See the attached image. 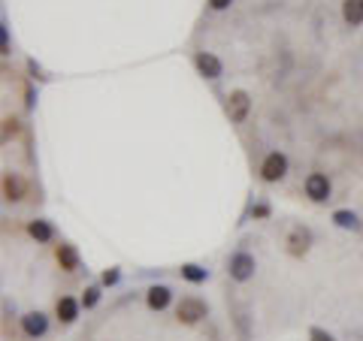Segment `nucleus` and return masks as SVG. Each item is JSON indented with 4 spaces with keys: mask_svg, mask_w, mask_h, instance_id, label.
<instances>
[{
    "mask_svg": "<svg viewBox=\"0 0 363 341\" xmlns=\"http://www.w3.org/2000/svg\"><path fill=\"white\" fill-rule=\"evenodd\" d=\"M206 314H209V305L203 299H197V296H185V299L179 302V308H176L179 323H185V327H194V323H200Z\"/></svg>",
    "mask_w": 363,
    "mask_h": 341,
    "instance_id": "obj_1",
    "label": "nucleus"
},
{
    "mask_svg": "<svg viewBox=\"0 0 363 341\" xmlns=\"http://www.w3.org/2000/svg\"><path fill=\"white\" fill-rule=\"evenodd\" d=\"M287 176V157L282 151H272V154L263 157L261 163V178L263 181H282Z\"/></svg>",
    "mask_w": 363,
    "mask_h": 341,
    "instance_id": "obj_2",
    "label": "nucleus"
},
{
    "mask_svg": "<svg viewBox=\"0 0 363 341\" xmlns=\"http://www.w3.org/2000/svg\"><path fill=\"white\" fill-rule=\"evenodd\" d=\"M227 272H230L233 281H248V278L254 275V257L245 254V251L233 254L230 263H227Z\"/></svg>",
    "mask_w": 363,
    "mask_h": 341,
    "instance_id": "obj_3",
    "label": "nucleus"
},
{
    "mask_svg": "<svg viewBox=\"0 0 363 341\" xmlns=\"http://www.w3.org/2000/svg\"><path fill=\"white\" fill-rule=\"evenodd\" d=\"M248 109H252V97H248L245 91H233V94L227 97V115H230L233 124H242V121L248 118Z\"/></svg>",
    "mask_w": 363,
    "mask_h": 341,
    "instance_id": "obj_4",
    "label": "nucleus"
},
{
    "mask_svg": "<svg viewBox=\"0 0 363 341\" xmlns=\"http://www.w3.org/2000/svg\"><path fill=\"white\" fill-rule=\"evenodd\" d=\"M306 196L312 202L330 200V178L324 176V172H312V176L306 178Z\"/></svg>",
    "mask_w": 363,
    "mask_h": 341,
    "instance_id": "obj_5",
    "label": "nucleus"
},
{
    "mask_svg": "<svg viewBox=\"0 0 363 341\" xmlns=\"http://www.w3.org/2000/svg\"><path fill=\"white\" fill-rule=\"evenodd\" d=\"M194 67L200 70V75H206V79H218V75L224 73L221 60L212 55V51H197V55H194Z\"/></svg>",
    "mask_w": 363,
    "mask_h": 341,
    "instance_id": "obj_6",
    "label": "nucleus"
},
{
    "mask_svg": "<svg viewBox=\"0 0 363 341\" xmlns=\"http://www.w3.org/2000/svg\"><path fill=\"white\" fill-rule=\"evenodd\" d=\"M21 329H25L28 338H40V336H45V329H49V320H45L43 311H30L21 317Z\"/></svg>",
    "mask_w": 363,
    "mask_h": 341,
    "instance_id": "obj_7",
    "label": "nucleus"
},
{
    "mask_svg": "<svg viewBox=\"0 0 363 341\" xmlns=\"http://www.w3.org/2000/svg\"><path fill=\"white\" fill-rule=\"evenodd\" d=\"M309 242H312L309 230H302V226H294L291 236H287V251H291L294 257H302V254L309 251Z\"/></svg>",
    "mask_w": 363,
    "mask_h": 341,
    "instance_id": "obj_8",
    "label": "nucleus"
},
{
    "mask_svg": "<svg viewBox=\"0 0 363 341\" xmlns=\"http://www.w3.org/2000/svg\"><path fill=\"white\" fill-rule=\"evenodd\" d=\"M170 299H173V293H170V287H164V284H155L148 290V296H146L151 311H164V308L170 305Z\"/></svg>",
    "mask_w": 363,
    "mask_h": 341,
    "instance_id": "obj_9",
    "label": "nucleus"
},
{
    "mask_svg": "<svg viewBox=\"0 0 363 341\" xmlns=\"http://www.w3.org/2000/svg\"><path fill=\"white\" fill-rule=\"evenodd\" d=\"M3 196L10 202H19L21 196H25V181H21L19 176H12V172H6L3 176Z\"/></svg>",
    "mask_w": 363,
    "mask_h": 341,
    "instance_id": "obj_10",
    "label": "nucleus"
},
{
    "mask_svg": "<svg viewBox=\"0 0 363 341\" xmlns=\"http://www.w3.org/2000/svg\"><path fill=\"white\" fill-rule=\"evenodd\" d=\"M55 311H58V320L60 323H73L76 317H79V302H76L73 296H60Z\"/></svg>",
    "mask_w": 363,
    "mask_h": 341,
    "instance_id": "obj_11",
    "label": "nucleus"
},
{
    "mask_svg": "<svg viewBox=\"0 0 363 341\" xmlns=\"http://www.w3.org/2000/svg\"><path fill=\"white\" fill-rule=\"evenodd\" d=\"M342 19L351 27L363 25V0H345V3H342Z\"/></svg>",
    "mask_w": 363,
    "mask_h": 341,
    "instance_id": "obj_12",
    "label": "nucleus"
},
{
    "mask_svg": "<svg viewBox=\"0 0 363 341\" xmlns=\"http://www.w3.org/2000/svg\"><path fill=\"white\" fill-rule=\"evenodd\" d=\"M58 263H60V269H64V272L79 269V254H76V248L73 245H60L58 248Z\"/></svg>",
    "mask_w": 363,
    "mask_h": 341,
    "instance_id": "obj_13",
    "label": "nucleus"
},
{
    "mask_svg": "<svg viewBox=\"0 0 363 341\" xmlns=\"http://www.w3.org/2000/svg\"><path fill=\"white\" fill-rule=\"evenodd\" d=\"M28 233L34 236L36 242H52V236H55V230H52L49 221H30L28 224Z\"/></svg>",
    "mask_w": 363,
    "mask_h": 341,
    "instance_id": "obj_14",
    "label": "nucleus"
},
{
    "mask_svg": "<svg viewBox=\"0 0 363 341\" xmlns=\"http://www.w3.org/2000/svg\"><path fill=\"white\" fill-rule=\"evenodd\" d=\"M333 224L342 226V230H358V215L354 211H333Z\"/></svg>",
    "mask_w": 363,
    "mask_h": 341,
    "instance_id": "obj_15",
    "label": "nucleus"
},
{
    "mask_svg": "<svg viewBox=\"0 0 363 341\" xmlns=\"http://www.w3.org/2000/svg\"><path fill=\"white\" fill-rule=\"evenodd\" d=\"M182 278H185V281H191V284H203V281H206V269L188 263V266H182Z\"/></svg>",
    "mask_w": 363,
    "mask_h": 341,
    "instance_id": "obj_16",
    "label": "nucleus"
},
{
    "mask_svg": "<svg viewBox=\"0 0 363 341\" xmlns=\"http://www.w3.org/2000/svg\"><path fill=\"white\" fill-rule=\"evenodd\" d=\"M97 299H100V290H97V287H88L85 296H82V305H85V308H94Z\"/></svg>",
    "mask_w": 363,
    "mask_h": 341,
    "instance_id": "obj_17",
    "label": "nucleus"
},
{
    "mask_svg": "<svg viewBox=\"0 0 363 341\" xmlns=\"http://www.w3.org/2000/svg\"><path fill=\"white\" fill-rule=\"evenodd\" d=\"M309 341H336V338H333L327 329H318V327H315L312 332H309Z\"/></svg>",
    "mask_w": 363,
    "mask_h": 341,
    "instance_id": "obj_18",
    "label": "nucleus"
},
{
    "mask_svg": "<svg viewBox=\"0 0 363 341\" xmlns=\"http://www.w3.org/2000/svg\"><path fill=\"white\" fill-rule=\"evenodd\" d=\"M116 281H118V272H116V269H112V272H103V284H106V287H112Z\"/></svg>",
    "mask_w": 363,
    "mask_h": 341,
    "instance_id": "obj_19",
    "label": "nucleus"
},
{
    "mask_svg": "<svg viewBox=\"0 0 363 341\" xmlns=\"http://www.w3.org/2000/svg\"><path fill=\"white\" fill-rule=\"evenodd\" d=\"M230 3H233V0H209V6H212V10H227Z\"/></svg>",
    "mask_w": 363,
    "mask_h": 341,
    "instance_id": "obj_20",
    "label": "nucleus"
},
{
    "mask_svg": "<svg viewBox=\"0 0 363 341\" xmlns=\"http://www.w3.org/2000/svg\"><path fill=\"white\" fill-rule=\"evenodd\" d=\"M270 215V206H257L254 209V217H267Z\"/></svg>",
    "mask_w": 363,
    "mask_h": 341,
    "instance_id": "obj_21",
    "label": "nucleus"
}]
</instances>
